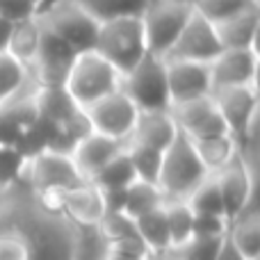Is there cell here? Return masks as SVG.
<instances>
[{"instance_id":"obj_14","label":"cell","mask_w":260,"mask_h":260,"mask_svg":"<svg viewBox=\"0 0 260 260\" xmlns=\"http://www.w3.org/2000/svg\"><path fill=\"white\" fill-rule=\"evenodd\" d=\"M165 67H167V87H169L171 108L212 96L208 64L185 62V59H165Z\"/></svg>"},{"instance_id":"obj_10","label":"cell","mask_w":260,"mask_h":260,"mask_svg":"<svg viewBox=\"0 0 260 260\" xmlns=\"http://www.w3.org/2000/svg\"><path fill=\"white\" fill-rule=\"evenodd\" d=\"M76 57H78L76 50L69 48L59 37H55L41 23V39H39V48H37V57L27 71H30L32 80L39 87H64V80H67Z\"/></svg>"},{"instance_id":"obj_31","label":"cell","mask_w":260,"mask_h":260,"mask_svg":"<svg viewBox=\"0 0 260 260\" xmlns=\"http://www.w3.org/2000/svg\"><path fill=\"white\" fill-rule=\"evenodd\" d=\"M258 0H189L194 14L203 16L210 23H221L229 16L242 12V9L256 5Z\"/></svg>"},{"instance_id":"obj_18","label":"cell","mask_w":260,"mask_h":260,"mask_svg":"<svg viewBox=\"0 0 260 260\" xmlns=\"http://www.w3.org/2000/svg\"><path fill=\"white\" fill-rule=\"evenodd\" d=\"M260 27V7L258 3L242 12L229 16L226 21L215 23L217 37L224 50L233 48H256V37Z\"/></svg>"},{"instance_id":"obj_4","label":"cell","mask_w":260,"mask_h":260,"mask_svg":"<svg viewBox=\"0 0 260 260\" xmlns=\"http://www.w3.org/2000/svg\"><path fill=\"white\" fill-rule=\"evenodd\" d=\"M119 89L133 101V105L139 112H167V110H171L165 57L148 53L137 67L123 73Z\"/></svg>"},{"instance_id":"obj_37","label":"cell","mask_w":260,"mask_h":260,"mask_svg":"<svg viewBox=\"0 0 260 260\" xmlns=\"http://www.w3.org/2000/svg\"><path fill=\"white\" fill-rule=\"evenodd\" d=\"M103 260H151V253L135 247H108Z\"/></svg>"},{"instance_id":"obj_30","label":"cell","mask_w":260,"mask_h":260,"mask_svg":"<svg viewBox=\"0 0 260 260\" xmlns=\"http://www.w3.org/2000/svg\"><path fill=\"white\" fill-rule=\"evenodd\" d=\"M126 153H128L130 162H133L137 180L157 185L160 169H162V151H155V148H148V146H139V144H126Z\"/></svg>"},{"instance_id":"obj_25","label":"cell","mask_w":260,"mask_h":260,"mask_svg":"<svg viewBox=\"0 0 260 260\" xmlns=\"http://www.w3.org/2000/svg\"><path fill=\"white\" fill-rule=\"evenodd\" d=\"M76 3L99 23H105L123 16H142L151 0H76Z\"/></svg>"},{"instance_id":"obj_28","label":"cell","mask_w":260,"mask_h":260,"mask_svg":"<svg viewBox=\"0 0 260 260\" xmlns=\"http://www.w3.org/2000/svg\"><path fill=\"white\" fill-rule=\"evenodd\" d=\"M165 203V194L160 192V187L153 183H144V180H135L133 185L126 189V215L128 217H139L144 212L160 208Z\"/></svg>"},{"instance_id":"obj_23","label":"cell","mask_w":260,"mask_h":260,"mask_svg":"<svg viewBox=\"0 0 260 260\" xmlns=\"http://www.w3.org/2000/svg\"><path fill=\"white\" fill-rule=\"evenodd\" d=\"M39 39H41V23L39 18H23L16 21L12 27V37L7 44V53L14 59L30 69V64L37 57V48H39Z\"/></svg>"},{"instance_id":"obj_5","label":"cell","mask_w":260,"mask_h":260,"mask_svg":"<svg viewBox=\"0 0 260 260\" xmlns=\"http://www.w3.org/2000/svg\"><path fill=\"white\" fill-rule=\"evenodd\" d=\"M37 18L78 55L94 50L101 23L91 14H87L76 0H55L41 9Z\"/></svg>"},{"instance_id":"obj_33","label":"cell","mask_w":260,"mask_h":260,"mask_svg":"<svg viewBox=\"0 0 260 260\" xmlns=\"http://www.w3.org/2000/svg\"><path fill=\"white\" fill-rule=\"evenodd\" d=\"M27 160L14 146H0V192H7L25 178Z\"/></svg>"},{"instance_id":"obj_26","label":"cell","mask_w":260,"mask_h":260,"mask_svg":"<svg viewBox=\"0 0 260 260\" xmlns=\"http://www.w3.org/2000/svg\"><path fill=\"white\" fill-rule=\"evenodd\" d=\"M135 180H137V176H135L133 162H130L126 146H123V151L119 153V155H114L112 160L91 178V185L99 189H126Z\"/></svg>"},{"instance_id":"obj_20","label":"cell","mask_w":260,"mask_h":260,"mask_svg":"<svg viewBox=\"0 0 260 260\" xmlns=\"http://www.w3.org/2000/svg\"><path fill=\"white\" fill-rule=\"evenodd\" d=\"M135 231L146 251L151 253V258H167L171 253L169 229H167V217L162 206L135 217Z\"/></svg>"},{"instance_id":"obj_11","label":"cell","mask_w":260,"mask_h":260,"mask_svg":"<svg viewBox=\"0 0 260 260\" xmlns=\"http://www.w3.org/2000/svg\"><path fill=\"white\" fill-rule=\"evenodd\" d=\"M221 50L224 48L219 44L215 23L206 21L199 14H192L187 25L180 32V37L176 39L174 48L167 53L165 59H185V62L210 64Z\"/></svg>"},{"instance_id":"obj_39","label":"cell","mask_w":260,"mask_h":260,"mask_svg":"<svg viewBox=\"0 0 260 260\" xmlns=\"http://www.w3.org/2000/svg\"><path fill=\"white\" fill-rule=\"evenodd\" d=\"M12 27H14L12 21H7V18L0 16V53H7V44H9V37H12Z\"/></svg>"},{"instance_id":"obj_7","label":"cell","mask_w":260,"mask_h":260,"mask_svg":"<svg viewBox=\"0 0 260 260\" xmlns=\"http://www.w3.org/2000/svg\"><path fill=\"white\" fill-rule=\"evenodd\" d=\"M25 180L39 194L41 201H53L59 194L85 183L78 174L76 165L71 162V157L55 151H44L37 157L27 160Z\"/></svg>"},{"instance_id":"obj_22","label":"cell","mask_w":260,"mask_h":260,"mask_svg":"<svg viewBox=\"0 0 260 260\" xmlns=\"http://www.w3.org/2000/svg\"><path fill=\"white\" fill-rule=\"evenodd\" d=\"M194 144L201 165L206 167L208 174H217L224 167H229L235 157L240 155V144L235 142L233 135H219V137H210V139H199Z\"/></svg>"},{"instance_id":"obj_15","label":"cell","mask_w":260,"mask_h":260,"mask_svg":"<svg viewBox=\"0 0 260 260\" xmlns=\"http://www.w3.org/2000/svg\"><path fill=\"white\" fill-rule=\"evenodd\" d=\"M212 91L226 87H256L258 53L256 48H233L221 50L210 64Z\"/></svg>"},{"instance_id":"obj_3","label":"cell","mask_w":260,"mask_h":260,"mask_svg":"<svg viewBox=\"0 0 260 260\" xmlns=\"http://www.w3.org/2000/svg\"><path fill=\"white\" fill-rule=\"evenodd\" d=\"M119 82H121V73L110 62H105L99 53L89 50L73 59V67L64 80V89L78 103V108L85 110L99 99L117 91Z\"/></svg>"},{"instance_id":"obj_27","label":"cell","mask_w":260,"mask_h":260,"mask_svg":"<svg viewBox=\"0 0 260 260\" xmlns=\"http://www.w3.org/2000/svg\"><path fill=\"white\" fill-rule=\"evenodd\" d=\"M30 80L32 76L27 67H23L9 53H0V105L21 94Z\"/></svg>"},{"instance_id":"obj_19","label":"cell","mask_w":260,"mask_h":260,"mask_svg":"<svg viewBox=\"0 0 260 260\" xmlns=\"http://www.w3.org/2000/svg\"><path fill=\"white\" fill-rule=\"evenodd\" d=\"M176 135H178V128L171 117V110H167V112H139L135 130L126 144H139V146H148L165 153L169 144L176 139Z\"/></svg>"},{"instance_id":"obj_8","label":"cell","mask_w":260,"mask_h":260,"mask_svg":"<svg viewBox=\"0 0 260 260\" xmlns=\"http://www.w3.org/2000/svg\"><path fill=\"white\" fill-rule=\"evenodd\" d=\"M82 112H85V119L89 123L91 133L105 135V137L117 139L121 144H126L130 139L139 117V110L135 108L133 101L121 89L99 99Z\"/></svg>"},{"instance_id":"obj_41","label":"cell","mask_w":260,"mask_h":260,"mask_svg":"<svg viewBox=\"0 0 260 260\" xmlns=\"http://www.w3.org/2000/svg\"><path fill=\"white\" fill-rule=\"evenodd\" d=\"M151 260H169V258H151Z\"/></svg>"},{"instance_id":"obj_9","label":"cell","mask_w":260,"mask_h":260,"mask_svg":"<svg viewBox=\"0 0 260 260\" xmlns=\"http://www.w3.org/2000/svg\"><path fill=\"white\" fill-rule=\"evenodd\" d=\"M217 110L224 119L229 133L235 137V142L242 146L253 137L258 117V91L256 87H226V89L212 91Z\"/></svg>"},{"instance_id":"obj_6","label":"cell","mask_w":260,"mask_h":260,"mask_svg":"<svg viewBox=\"0 0 260 260\" xmlns=\"http://www.w3.org/2000/svg\"><path fill=\"white\" fill-rule=\"evenodd\" d=\"M192 14L194 9L189 0H151L142 14L148 53L167 57Z\"/></svg>"},{"instance_id":"obj_35","label":"cell","mask_w":260,"mask_h":260,"mask_svg":"<svg viewBox=\"0 0 260 260\" xmlns=\"http://www.w3.org/2000/svg\"><path fill=\"white\" fill-rule=\"evenodd\" d=\"M231 221L221 215H194V238H226Z\"/></svg>"},{"instance_id":"obj_16","label":"cell","mask_w":260,"mask_h":260,"mask_svg":"<svg viewBox=\"0 0 260 260\" xmlns=\"http://www.w3.org/2000/svg\"><path fill=\"white\" fill-rule=\"evenodd\" d=\"M123 146H126V144L89 130L85 137H80L76 142V146L69 153V157H71V162L76 165L80 178L91 183V178H94L114 155H119V153L123 151Z\"/></svg>"},{"instance_id":"obj_2","label":"cell","mask_w":260,"mask_h":260,"mask_svg":"<svg viewBox=\"0 0 260 260\" xmlns=\"http://www.w3.org/2000/svg\"><path fill=\"white\" fill-rule=\"evenodd\" d=\"M210 176L206 167L201 165L192 139H187L183 133L176 135V139L162 153V169L157 178V187L165 194V199H185Z\"/></svg>"},{"instance_id":"obj_12","label":"cell","mask_w":260,"mask_h":260,"mask_svg":"<svg viewBox=\"0 0 260 260\" xmlns=\"http://www.w3.org/2000/svg\"><path fill=\"white\" fill-rule=\"evenodd\" d=\"M171 117H174L178 133H183L192 142L219 137V135H231L219 110H217L215 101H212V96L189 101V103H183V105H174L171 108Z\"/></svg>"},{"instance_id":"obj_17","label":"cell","mask_w":260,"mask_h":260,"mask_svg":"<svg viewBox=\"0 0 260 260\" xmlns=\"http://www.w3.org/2000/svg\"><path fill=\"white\" fill-rule=\"evenodd\" d=\"M35 112L37 119L53 126H69L82 114V110L78 108V103L69 96V91L64 87H39L37 85L35 94Z\"/></svg>"},{"instance_id":"obj_13","label":"cell","mask_w":260,"mask_h":260,"mask_svg":"<svg viewBox=\"0 0 260 260\" xmlns=\"http://www.w3.org/2000/svg\"><path fill=\"white\" fill-rule=\"evenodd\" d=\"M212 176H215L217 187H219L229 221H233L235 217L253 208V171L247 157L238 155L229 167H224Z\"/></svg>"},{"instance_id":"obj_32","label":"cell","mask_w":260,"mask_h":260,"mask_svg":"<svg viewBox=\"0 0 260 260\" xmlns=\"http://www.w3.org/2000/svg\"><path fill=\"white\" fill-rule=\"evenodd\" d=\"M0 260H35L30 235L23 229L0 231Z\"/></svg>"},{"instance_id":"obj_36","label":"cell","mask_w":260,"mask_h":260,"mask_svg":"<svg viewBox=\"0 0 260 260\" xmlns=\"http://www.w3.org/2000/svg\"><path fill=\"white\" fill-rule=\"evenodd\" d=\"M44 0H0V16L16 23L23 18H35L41 12Z\"/></svg>"},{"instance_id":"obj_21","label":"cell","mask_w":260,"mask_h":260,"mask_svg":"<svg viewBox=\"0 0 260 260\" xmlns=\"http://www.w3.org/2000/svg\"><path fill=\"white\" fill-rule=\"evenodd\" d=\"M226 240L247 260H260V217L256 208H249L231 221Z\"/></svg>"},{"instance_id":"obj_29","label":"cell","mask_w":260,"mask_h":260,"mask_svg":"<svg viewBox=\"0 0 260 260\" xmlns=\"http://www.w3.org/2000/svg\"><path fill=\"white\" fill-rule=\"evenodd\" d=\"M185 201H187L189 210H192L194 215H221V217H226L224 201H221L219 187H217V180L212 174L206 176V180H203ZM226 219H229V217H226Z\"/></svg>"},{"instance_id":"obj_40","label":"cell","mask_w":260,"mask_h":260,"mask_svg":"<svg viewBox=\"0 0 260 260\" xmlns=\"http://www.w3.org/2000/svg\"><path fill=\"white\" fill-rule=\"evenodd\" d=\"M50 3H55V0H44V3H41V9H44V7H48ZM39 14H41V12H39Z\"/></svg>"},{"instance_id":"obj_34","label":"cell","mask_w":260,"mask_h":260,"mask_svg":"<svg viewBox=\"0 0 260 260\" xmlns=\"http://www.w3.org/2000/svg\"><path fill=\"white\" fill-rule=\"evenodd\" d=\"M224 238H192L178 251H171L169 260H217Z\"/></svg>"},{"instance_id":"obj_24","label":"cell","mask_w":260,"mask_h":260,"mask_svg":"<svg viewBox=\"0 0 260 260\" xmlns=\"http://www.w3.org/2000/svg\"><path fill=\"white\" fill-rule=\"evenodd\" d=\"M162 208H165L167 229H169L171 251H178L180 247H185L194 238L192 235L194 212L189 210L187 201H180V199H165Z\"/></svg>"},{"instance_id":"obj_38","label":"cell","mask_w":260,"mask_h":260,"mask_svg":"<svg viewBox=\"0 0 260 260\" xmlns=\"http://www.w3.org/2000/svg\"><path fill=\"white\" fill-rule=\"evenodd\" d=\"M217 260H247V258L224 238V242H221V247H219V253H217Z\"/></svg>"},{"instance_id":"obj_1","label":"cell","mask_w":260,"mask_h":260,"mask_svg":"<svg viewBox=\"0 0 260 260\" xmlns=\"http://www.w3.org/2000/svg\"><path fill=\"white\" fill-rule=\"evenodd\" d=\"M94 53L110 62L119 73H128L148 55L142 16H123L99 25Z\"/></svg>"}]
</instances>
